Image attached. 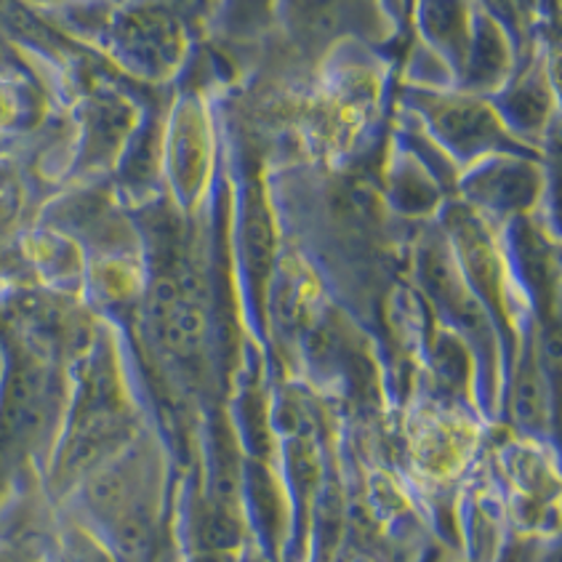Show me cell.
<instances>
[{
    "label": "cell",
    "instance_id": "ba28073f",
    "mask_svg": "<svg viewBox=\"0 0 562 562\" xmlns=\"http://www.w3.org/2000/svg\"><path fill=\"white\" fill-rule=\"evenodd\" d=\"M274 5H278V0H227L229 24L237 33H251V30L267 24Z\"/></svg>",
    "mask_w": 562,
    "mask_h": 562
},
{
    "label": "cell",
    "instance_id": "3957f363",
    "mask_svg": "<svg viewBox=\"0 0 562 562\" xmlns=\"http://www.w3.org/2000/svg\"><path fill=\"white\" fill-rule=\"evenodd\" d=\"M153 326L158 339L177 355H192L205 341V315L200 304L173 280L153 293Z\"/></svg>",
    "mask_w": 562,
    "mask_h": 562
},
{
    "label": "cell",
    "instance_id": "6da1fadb",
    "mask_svg": "<svg viewBox=\"0 0 562 562\" xmlns=\"http://www.w3.org/2000/svg\"><path fill=\"white\" fill-rule=\"evenodd\" d=\"M429 128L461 158L507 145L509 134L496 110L472 97H424L418 104Z\"/></svg>",
    "mask_w": 562,
    "mask_h": 562
},
{
    "label": "cell",
    "instance_id": "30bf717a",
    "mask_svg": "<svg viewBox=\"0 0 562 562\" xmlns=\"http://www.w3.org/2000/svg\"><path fill=\"white\" fill-rule=\"evenodd\" d=\"M9 61V46L3 43V37H0V65H5Z\"/></svg>",
    "mask_w": 562,
    "mask_h": 562
},
{
    "label": "cell",
    "instance_id": "8992f818",
    "mask_svg": "<svg viewBox=\"0 0 562 562\" xmlns=\"http://www.w3.org/2000/svg\"><path fill=\"white\" fill-rule=\"evenodd\" d=\"M472 192L483 200V203L496 205V209H517V205H528L536 192L533 168L515 164V160L485 166L483 171L474 177Z\"/></svg>",
    "mask_w": 562,
    "mask_h": 562
},
{
    "label": "cell",
    "instance_id": "277c9868",
    "mask_svg": "<svg viewBox=\"0 0 562 562\" xmlns=\"http://www.w3.org/2000/svg\"><path fill=\"white\" fill-rule=\"evenodd\" d=\"M509 65L507 37H504L498 24L488 14H472L470 46L464 56V78L480 89H493L504 78Z\"/></svg>",
    "mask_w": 562,
    "mask_h": 562
},
{
    "label": "cell",
    "instance_id": "5b68a950",
    "mask_svg": "<svg viewBox=\"0 0 562 562\" xmlns=\"http://www.w3.org/2000/svg\"><path fill=\"white\" fill-rule=\"evenodd\" d=\"M422 30L456 67L464 65L472 30L467 0H422Z\"/></svg>",
    "mask_w": 562,
    "mask_h": 562
},
{
    "label": "cell",
    "instance_id": "52a82bcc",
    "mask_svg": "<svg viewBox=\"0 0 562 562\" xmlns=\"http://www.w3.org/2000/svg\"><path fill=\"white\" fill-rule=\"evenodd\" d=\"M243 254H246V267L254 285L261 289V285L267 283V278H270L274 259L272 224L261 200H251L246 209V222H243Z\"/></svg>",
    "mask_w": 562,
    "mask_h": 562
},
{
    "label": "cell",
    "instance_id": "9c48e42d",
    "mask_svg": "<svg viewBox=\"0 0 562 562\" xmlns=\"http://www.w3.org/2000/svg\"><path fill=\"white\" fill-rule=\"evenodd\" d=\"M339 3H345V0H285L291 14H296V19H304L310 24H317V19H328L330 14H336Z\"/></svg>",
    "mask_w": 562,
    "mask_h": 562
},
{
    "label": "cell",
    "instance_id": "7a4b0ae2",
    "mask_svg": "<svg viewBox=\"0 0 562 562\" xmlns=\"http://www.w3.org/2000/svg\"><path fill=\"white\" fill-rule=\"evenodd\" d=\"M115 52L131 70L166 75L182 59L184 33L171 14L160 9H136L115 24Z\"/></svg>",
    "mask_w": 562,
    "mask_h": 562
}]
</instances>
